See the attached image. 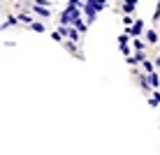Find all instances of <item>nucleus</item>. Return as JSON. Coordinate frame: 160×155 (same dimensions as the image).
<instances>
[{
	"label": "nucleus",
	"mask_w": 160,
	"mask_h": 155,
	"mask_svg": "<svg viewBox=\"0 0 160 155\" xmlns=\"http://www.w3.org/2000/svg\"><path fill=\"white\" fill-rule=\"evenodd\" d=\"M153 63H156V67H160V56H156V58H153Z\"/></svg>",
	"instance_id": "21"
},
{
	"label": "nucleus",
	"mask_w": 160,
	"mask_h": 155,
	"mask_svg": "<svg viewBox=\"0 0 160 155\" xmlns=\"http://www.w3.org/2000/svg\"><path fill=\"white\" fill-rule=\"evenodd\" d=\"M28 28H30V30H35V32H42V35L47 32V26H44V21H32Z\"/></svg>",
	"instance_id": "11"
},
{
	"label": "nucleus",
	"mask_w": 160,
	"mask_h": 155,
	"mask_svg": "<svg viewBox=\"0 0 160 155\" xmlns=\"http://www.w3.org/2000/svg\"><path fill=\"white\" fill-rule=\"evenodd\" d=\"M144 40H146V44H148V46H156V44H158V40H160L158 30H156V28H146V30H144Z\"/></svg>",
	"instance_id": "3"
},
{
	"label": "nucleus",
	"mask_w": 160,
	"mask_h": 155,
	"mask_svg": "<svg viewBox=\"0 0 160 155\" xmlns=\"http://www.w3.org/2000/svg\"><path fill=\"white\" fill-rule=\"evenodd\" d=\"M146 79H148V84H151L153 90H158V88H160V76H158V72H148Z\"/></svg>",
	"instance_id": "6"
},
{
	"label": "nucleus",
	"mask_w": 160,
	"mask_h": 155,
	"mask_svg": "<svg viewBox=\"0 0 160 155\" xmlns=\"http://www.w3.org/2000/svg\"><path fill=\"white\" fill-rule=\"evenodd\" d=\"M35 5H44V7H51V0H35Z\"/></svg>",
	"instance_id": "20"
},
{
	"label": "nucleus",
	"mask_w": 160,
	"mask_h": 155,
	"mask_svg": "<svg viewBox=\"0 0 160 155\" xmlns=\"http://www.w3.org/2000/svg\"><path fill=\"white\" fill-rule=\"evenodd\" d=\"M72 26H74V28H77V30L81 32V35H86V32H88V23L84 21V16H79V19H74V23H72Z\"/></svg>",
	"instance_id": "7"
},
{
	"label": "nucleus",
	"mask_w": 160,
	"mask_h": 155,
	"mask_svg": "<svg viewBox=\"0 0 160 155\" xmlns=\"http://www.w3.org/2000/svg\"><path fill=\"white\" fill-rule=\"evenodd\" d=\"M16 16H19V23H23V26H30V23H32V16H30L28 12H19Z\"/></svg>",
	"instance_id": "12"
},
{
	"label": "nucleus",
	"mask_w": 160,
	"mask_h": 155,
	"mask_svg": "<svg viewBox=\"0 0 160 155\" xmlns=\"http://www.w3.org/2000/svg\"><path fill=\"white\" fill-rule=\"evenodd\" d=\"M146 58H148V56H146V51H135V60H137V63H139V65L144 63Z\"/></svg>",
	"instance_id": "16"
},
{
	"label": "nucleus",
	"mask_w": 160,
	"mask_h": 155,
	"mask_svg": "<svg viewBox=\"0 0 160 155\" xmlns=\"http://www.w3.org/2000/svg\"><path fill=\"white\" fill-rule=\"evenodd\" d=\"M116 42H118V44H130V42H132V37H130V32H128V30H125V32H123V35H118V40H116Z\"/></svg>",
	"instance_id": "14"
},
{
	"label": "nucleus",
	"mask_w": 160,
	"mask_h": 155,
	"mask_svg": "<svg viewBox=\"0 0 160 155\" xmlns=\"http://www.w3.org/2000/svg\"><path fill=\"white\" fill-rule=\"evenodd\" d=\"M60 44H63V46L70 51V56H74V58L84 60V53H81V49H79V44H77V42H72V40H68V37H65V40L60 42Z\"/></svg>",
	"instance_id": "1"
},
{
	"label": "nucleus",
	"mask_w": 160,
	"mask_h": 155,
	"mask_svg": "<svg viewBox=\"0 0 160 155\" xmlns=\"http://www.w3.org/2000/svg\"><path fill=\"white\" fill-rule=\"evenodd\" d=\"M118 49H121V53H123V56H132V49L128 46V44H118Z\"/></svg>",
	"instance_id": "17"
},
{
	"label": "nucleus",
	"mask_w": 160,
	"mask_h": 155,
	"mask_svg": "<svg viewBox=\"0 0 160 155\" xmlns=\"http://www.w3.org/2000/svg\"><path fill=\"white\" fill-rule=\"evenodd\" d=\"M14 26H19V16H16V14L7 16V19H5V23L0 26V30H5V28H14Z\"/></svg>",
	"instance_id": "10"
},
{
	"label": "nucleus",
	"mask_w": 160,
	"mask_h": 155,
	"mask_svg": "<svg viewBox=\"0 0 160 155\" xmlns=\"http://www.w3.org/2000/svg\"><path fill=\"white\" fill-rule=\"evenodd\" d=\"M139 0H123V5H121V12L123 14H135V7Z\"/></svg>",
	"instance_id": "5"
},
{
	"label": "nucleus",
	"mask_w": 160,
	"mask_h": 155,
	"mask_svg": "<svg viewBox=\"0 0 160 155\" xmlns=\"http://www.w3.org/2000/svg\"><path fill=\"white\" fill-rule=\"evenodd\" d=\"M68 40H72V42H77V44L81 42V32L77 30L74 26H68Z\"/></svg>",
	"instance_id": "8"
},
{
	"label": "nucleus",
	"mask_w": 160,
	"mask_h": 155,
	"mask_svg": "<svg viewBox=\"0 0 160 155\" xmlns=\"http://www.w3.org/2000/svg\"><path fill=\"white\" fill-rule=\"evenodd\" d=\"M98 2H109V0H98Z\"/></svg>",
	"instance_id": "22"
},
{
	"label": "nucleus",
	"mask_w": 160,
	"mask_h": 155,
	"mask_svg": "<svg viewBox=\"0 0 160 155\" xmlns=\"http://www.w3.org/2000/svg\"><path fill=\"white\" fill-rule=\"evenodd\" d=\"M132 49L135 51H146V40L144 37H132Z\"/></svg>",
	"instance_id": "9"
},
{
	"label": "nucleus",
	"mask_w": 160,
	"mask_h": 155,
	"mask_svg": "<svg viewBox=\"0 0 160 155\" xmlns=\"http://www.w3.org/2000/svg\"><path fill=\"white\" fill-rule=\"evenodd\" d=\"M125 63H128L130 67H139V63L135 60V56H125Z\"/></svg>",
	"instance_id": "18"
},
{
	"label": "nucleus",
	"mask_w": 160,
	"mask_h": 155,
	"mask_svg": "<svg viewBox=\"0 0 160 155\" xmlns=\"http://www.w3.org/2000/svg\"><path fill=\"white\" fill-rule=\"evenodd\" d=\"M142 70H144L146 72V74H148V72H156V63H151V60H144V63H142Z\"/></svg>",
	"instance_id": "13"
},
{
	"label": "nucleus",
	"mask_w": 160,
	"mask_h": 155,
	"mask_svg": "<svg viewBox=\"0 0 160 155\" xmlns=\"http://www.w3.org/2000/svg\"><path fill=\"white\" fill-rule=\"evenodd\" d=\"M130 32V37H144V30H146V23L142 19H135V23L130 26V28H125Z\"/></svg>",
	"instance_id": "2"
},
{
	"label": "nucleus",
	"mask_w": 160,
	"mask_h": 155,
	"mask_svg": "<svg viewBox=\"0 0 160 155\" xmlns=\"http://www.w3.org/2000/svg\"><path fill=\"white\" fill-rule=\"evenodd\" d=\"M121 21H123L125 28H130V26L135 23V16H132V14H123V19H121Z\"/></svg>",
	"instance_id": "15"
},
{
	"label": "nucleus",
	"mask_w": 160,
	"mask_h": 155,
	"mask_svg": "<svg viewBox=\"0 0 160 155\" xmlns=\"http://www.w3.org/2000/svg\"><path fill=\"white\" fill-rule=\"evenodd\" d=\"M84 0H68V7H81Z\"/></svg>",
	"instance_id": "19"
},
{
	"label": "nucleus",
	"mask_w": 160,
	"mask_h": 155,
	"mask_svg": "<svg viewBox=\"0 0 160 155\" xmlns=\"http://www.w3.org/2000/svg\"><path fill=\"white\" fill-rule=\"evenodd\" d=\"M32 14H37L42 21H44V19H51V16H53L49 7H44V5H35V2H32Z\"/></svg>",
	"instance_id": "4"
}]
</instances>
